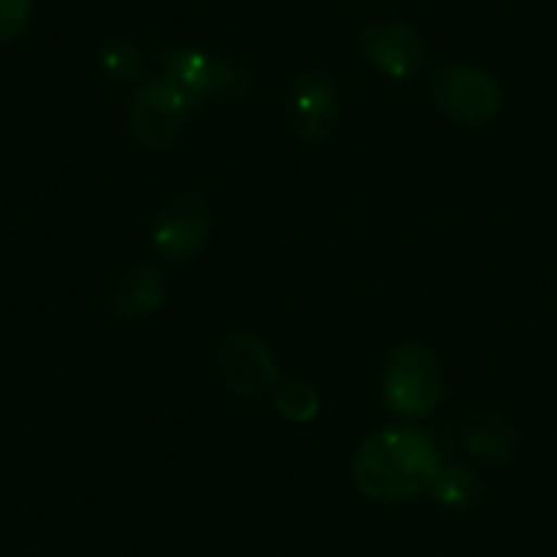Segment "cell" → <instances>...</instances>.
Masks as SVG:
<instances>
[{"instance_id":"obj_1","label":"cell","mask_w":557,"mask_h":557,"mask_svg":"<svg viewBox=\"0 0 557 557\" xmlns=\"http://www.w3.org/2000/svg\"><path fill=\"white\" fill-rule=\"evenodd\" d=\"M441 470V457L430 432L399 424L380 430L358 448L352 481L374 503H405L426 492Z\"/></svg>"},{"instance_id":"obj_2","label":"cell","mask_w":557,"mask_h":557,"mask_svg":"<svg viewBox=\"0 0 557 557\" xmlns=\"http://www.w3.org/2000/svg\"><path fill=\"white\" fill-rule=\"evenodd\" d=\"M385 405L401 418H426L443 399V369L424 345H401L383 369Z\"/></svg>"},{"instance_id":"obj_3","label":"cell","mask_w":557,"mask_h":557,"mask_svg":"<svg viewBox=\"0 0 557 557\" xmlns=\"http://www.w3.org/2000/svg\"><path fill=\"white\" fill-rule=\"evenodd\" d=\"M159 63L164 69V77L178 85L195 107L213 96L240 99L251 88L249 69L240 66L233 58H216L202 50H189V47H164L159 50Z\"/></svg>"},{"instance_id":"obj_4","label":"cell","mask_w":557,"mask_h":557,"mask_svg":"<svg viewBox=\"0 0 557 557\" xmlns=\"http://www.w3.org/2000/svg\"><path fill=\"white\" fill-rule=\"evenodd\" d=\"M191 110L197 107L178 85L170 83L168 77L148 79L134 90L132 107H128L134 137L146 151H168L175 146Z\"/></svg>"},{"instance_id":"obj_5","label":"cell","mask_w":557,"mask_h":557,"mask_svg":"<svg viewBox=\"0 0 557 557\" xmlns=\"http://www.w3.org/2000/svg\"><path fill=\"white\" fill-rule=\"evenodd\" d=\"M432 99L437 110L468 128L486 126L500 112V88L495 77L468 63H448L435 74Z\"/></svg>"},{"instance_id":"obj_6","label":"cell","mask_w":557,"mask_h":557,"mask_svg":"<svg viewBox=\"0 0 557 557\" xmlns=\"http://www.w3.org/2000/svg\"><path fill=\"white\" fill-rule=\"evenodd\" d=\"M213 213L211 206L197 191H181L168 200L153 222V249L173 262L191 260L206 246L211 235Z\"/></svg>"},{"instance_id":"obj_7","label":"cell","mask_w":557,"mask_h":557,"mask_svg":"<svg viewBox=\"0 0 557 557\" xmlns=\"http://www.w3.org/2000/svg\"><path fill=\"white\" fill-rule=\"evenodd\" d=\"M216 369L224 385L238 396H260L278 383V363L268 345L257 336L238 331L216 350Z\"/></svg>"},{"instance_id":"obj_8","label":"cell","mask_w":557,"mask_h":557,"mask_svg":"<svg viewBox=\"0 0 557 557\" xmlns=\"http://www.w3.org/2000/svg\"><path fill=\"white\" fill-rule=\"evenodd\" d=\"M361 50L380 74L391 79H407L424 66L426 45L416 28L399 20L372 23L361 36Z\"/></svg>"},{"instance_id":"obj_9","label":"cell","mask_w":557,"mask_h":557,"mask_svg":"<svg viewBox=\"0 0 557 557\" xmlns=\"http://www.w3.org/2000/svg\"><path fill=\"white\" fill-rule=\"evenodd\" d=\"M287 121L296 137L318 143L334 132L339 121V96L323 74H301L287 94Z\"/></svg>"},{"instance_id":"obj_10","label":"cell","mask_w":557,"mask_h":557,"mask_svg":"<svg viewBox=\"0 0 557 557\" xmlns=\"http://www.w3.org/2000/svg\"><path fill=\"white\" fill-rule=\"evenodd\" d=\"M462 446L481 462L503 465L517 457L519 432L508 418L495 416V412H481L465 426Z\"/></svg>"},{"instance_id":"obj_11","label":"cell","mask_w":557,"mask_h":557,"mask_svg":"<svg viewBox=\"0 0 557 557\" xmlns=\"http://www.w3.org/2000/svg\"><path fill=\"white\" fill-rule=\"evenodd\" d=\"M168 298V282L162 271L151 265H137L121 278L115 296H112V309L123 320H139L157 312Z\"/></svg>"},{"instance_id":"obj_12","label":"cell","mask_w":557,"mask_h":557,"mask_svg":"<svg viewBox=\"0 0 557 557\" xmlns=\"http://www.w3.org/2000/svg\"><path fill=\"white\" fill-rule=\"evenodd\" d=\"M432 495L451 511H470L481 503V481L462 465H446L432 481Z\"/></svg>"},{"instance_id":"obj_13","label":"cell","mask_w":557,"mask_h":557,"mask_svg":"<svg viewBox=\"0 0 557 557\" xmlns=\"http://www.w3.org/2000/svg\"><path fill=\"white\" fill-rule=\"evenodd\" d=\"M273 407L278 410V416L293 421V424H309L320 412V394L307 380H278L273 385Z\"/></svg>"},{"instance_id":"obj_14","label":"cell","mask_w":557,"mask_h":557,"mask_svg":"<svg viewBox=\"0 0 557 557\" xmlns=\"http://www.w3.org/2000/svg\"><path fill=\"white\" fill-rule=\"evenodd\" d=\"M99 63L112 79H117V83H132V79H137L139 74H143V66H146L143 52L137 50V45H132V41L126 39L107 41L99 52Z\"/></svg>"},{"instance_id":"obj_15","label":"cell","mask_w":557,"mask_h":557,"mask_svg":"<svg viewBox=\"0 0 557 557\" xmlns=\"http://www.w3.org/2000/svg\"><path fill=\"white\" fill-rule=\"evenodd\" d=\"M34 0H0V45L14 41L30 23Z\"/></svg>"}]
</instances>
